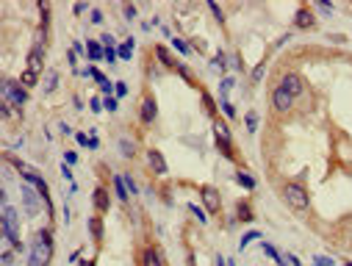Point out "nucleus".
<instances>
[{
  "label": "nucleus",
  "instance_id": "nucleus-1",
  "mask_svg": "<svg viewBox=\"0 0 352 266\" xmlns=\"http://www.w3.org/2000/svg\"><path fill=\"white\" fill-rule=\"evenodd\" d=\"M50 260V236L48 233H39L31 249V266H45Z\"/></svg>",
  "mask_w": 352,
  "mask_h": 266
},
{
  "label": "nucleus",
  "instance_id": "nucleus-2",
  "mask_svg": "<svg viewBox=\"0 0 352 266\" xmlns=\"http://www.w3.org/2000/svg\"><path fill=\"white\" fill-rule=\"evenodd\" d=\"M3 236L20 249V230H17V211L12 205H3Z\"/></svg>",
  "mask_w": 352,
  "mask_h": 266
},
{
  "label": "nucleus",
  "instance_id": "nucleus-3",
  "mask_svg": "<svg viewBox=\"0 0 352 266\" xmlns=\"http://www.w3.org/2000/svg\"><path fill=\"white\" fill-rule=\"evenodd\" d=\"M283 197H286V202L294 211H305V208H308V194H305V189L299 183H288L286 189H283Z\"/></svg>",
  "mask_w": 352,
  "mask_h": 266
},
{
  "label": "nucleus",
  "instance_id": "nucleus-4",
  "mask_svg": "<svg viewBox=\"0 0 352 266\" xmlns=\"http://www.w3.org/2000/svg\"><path fill=\"white\" fill-rule=\"evenodd\" d=\"M25 97H28V92H25L23 83H14V81H6V89H3V100H12L14 106H23Z\"/></svg>",
  "mask_w": 352,
  "mask_h": 266
},
{
  "label": "nucleus",
  "instance_id": "nucleus-5",
  "mask_svg": "<svg viewBox=\"0 0 352 266\" xmlns=\"http://www.w3.org/2000/svg\"><path fill=\"white\" fill-rule=\"evenodd\" d=\"M280 86L283 89H286V92H288V95H299V92H302V78H299L297 75V72H286V75H283V81H280Z\"/></svg>",
  "mask_w": 352,
  "mask_h": 266
},
{
  "label": "nucleus",
  "instance_id": "nucleus-6",
  "mask_svg": "<svg viewBox=\"0 0 352 266\" xmlns=\"http://www.w3.org/2000/svg\"><path fill=\"white\" fill-rule=\"evenodd\" d=\"M291 100H294V97L288 95L283 86H277L275 92H272V106H275L277 111H288V108H291Z\"/></svg>",
  "mask_w": 352,
  "mask_h": 266
},
{
  "label": "nucleus",
  "instance_id": "nucleus-7",
  "mask_svg": "<svg viewBox=\"0 0 352 266\" xmlns=\"http://www.w3.org/2000/svg\"><path fill=\"white\" fill-rule=\"evenodd\" d=\"M23 202H25V211H28L31 216L39 213V197H36V191L31 189V186H23Z\"/></svg>",
  "mask_w": 352,
  "mask_h": 266
},
{
  "label": "nucleus",
  "instance_id": "nucleus-8",
  "mask_svg": "<svg viewBox=\"0 0 352 266\" xmlns=\"http://www.w3.org/2000/svg\"><path fill=\"white\" fill-rule=\"evenodd\" d=\"M200 194H203L205 208H208L211 213H216V211H219V194H216V189H214V186H203V189H200Z\"/></svg>",
  "mask_w": 352,
  "mask_h": 266
},
{
  "label": "nucleus",
  "instance_id": "nucleus-9",
  "mask_svg": "<svg viewBox=\"0 0 352 266\" xmlns=\"http://www.w3.org/2000/svg\"><path fill=\"white\" fill-rule=\"evenodd\" d=\"M147 161H150V166H153L158 175H164V172H167V161H164V155L158 153V150H150V153H147Z\"/></svg>",
  "mask_w": 352,
  "mask_h": 266
},
{
  "label": "nucleus",
  "instance_id": "nucleus-10",
  "mask_svg": "<svg viewBox=\"0 0 352 266\" xmlns=\"http://www.w3.org/2000/svg\"><path fill=\"white\" fill-rule=\"evenodd\" d=\"M155 114H158L155 100H153V97H144V103H142V119H144V122H153Z\"/></svg>",
  "mask_w": 352,
  "mask_h": 266
},
{
  "label": "nucleus",
  "instance_id": "nucleus-11",
  "mask_svg": "<svg viewBox=\"0 0 352 266\" xmlns=\"http://www.w3.org/2000/svg\"><path fill=\"white\" fill-rule=\"evenodd\" d=\"M42 61H45V50H31V53H28V70L31 72H39V70H42Z\"/></svg>",
  "mask_w": 352,
  "mask_h": 266
},
{
  "label": "nucleus",
  "instance_id": "nucleus-12",
  "mask_svg": "<svg viewBox=\"0 0 352 266\" xmlns=\"http://www.w3.org/2000/svg\"><path fill=\"white\" fill-rule=\"evenodd\" d=\"M294 23H297V28H310V25H313V14L308 12V9H299L297 12V17H294Z\"/></svg>",
  "mask_w": 352,
  "mask_h": 266
},
{
  "label": "nucleus",
  "instance_id": "nucleus-13",
  "mask_svg": "<svg viewBox=\"0 0 352 266\" xmlns=\"http://www.w3.org/2000/svg\"><path fill=\"white\" fill-rule=\"evenodd\" d=\"M142 263L144 266H164L161 263V255L155 252V249H144V252H142Z\"/></svg>",
  "mask_w": 352,
  "mask_h": 266
},
{
  "label": "nucleus",
  "instance_id": "nucleus-14",
  "mask_svg": "<svg viewBox=\"0 0 352 266\" xmlns=\"http://www.w3.org/2000/svg\"><path fill=\"white\" fill-rule=\"evenodd\" d=\"M114 186H117V197H120L122 202L131 200V197H128V186H125V175H117V177H114Z\"/></svg>",
  "mask_w": 352,
  "mask_h": 266
},
{
  "label": "nucleus",
  "instance_id": "nucleus-15",
  "mask_svg": "<svg viewBox=\"0 0 352 266\" xmlns=\"http://www.w3.org/2000/svg\"><path fill=\"white\" fill-rule=\"evenodd\" d=\"M261 249H263V252H266V255H269V258H272V260H275V263H277V266H286V260H283V255H280V252H277V249H275V247H272V244H266V241H261Z\"/></svg>",
  "mask_w": 352,
  "mask_h": 266
},
{
  "label": "nucleus",
  "instance_id": "nucleus-16",
  "mask_svg": "<svg viewBox=\"0 0 352 266\" xmlns=\"http://www.w3.org/2000/svg\"><path fill=\"white\" fill-rule=\"evenodd\" d=\"M89 230H92V238H95V241H100V238H103V222H100V216H92L89 219Z\"/></svg>",
  "mask_w": 352,
  "mask_h": 266
},
{
  "label": "nucleus",
  "instance_id": "nucleus-17",
  "mask_svg": "<svg viewBox=\"0 0 352 266\" xmlns=\"http://www.w3.org/2000/svg\"><path fill=\"white\" fill-rule=\"evenodd\" d=\"M95 205H97V211H108V191L106 189L95 191Z\"/></svg>",
  "mask_w": 352,
  "mask_h": 266
},
{
  "label": "nucleus",
  "instance_id": "nucleus-18",
  "mask_svg": "<svg viewBox=\"0 0 352 266\" xmlns=\"http://www.w3.org/2000/svg\"><path fill=\"white\" fill-rule=\"evenodd\" d=\"M133 45H136L133 39H125L120 48H117V56H120V59H131V56H133Z\"/></svg>",
  "mask_w": 352,
  "mask_h": 266
},
{
  "label": "nucleus",
  "instance_id": "nucleus-19",
  "mask_svg": "<svg viewBox=\"0 0 352 266\" xmlns=\"http://www.w3.org/2000/svg\"><path fill=\"white\" fill-rule=\"evenodd\" d=\"M236 183L244 186V189H255V177H252L250 172H239V175H236Z\"/></svg>",
  "mask_w": 352,
  "mask_h": 266
},
{
  "label": "nucleus",
  "instance_id": "nucleus-20",
  "mask_svg": "<svg viewBox=\"0 0 352 266\" xmlns=\"http://www.w3.org/2000/svg\"><path fill=\"white\" fill-rule=\"evenodd\" d=\"M89 45V59L92 61H97V59H106V48H100L97 42H86Z\"/></svg>",
  "mask_w": 352,
  "mask_h": 266
},
{
  "label": "nucleus",
  "instance_id": "nucleus-21",
  "mask_svg": "<svg viewBox=\"0 0 352 266\" xmlns=\"http://www.w3.org/2000/svg\"><path fill=\"white\" fill-rule=\"evenodd\" d=\"M255 238H261V233H258V230H247L244 236H241V244H239V247L244 249L247 244H250V241H255Z\"/></svg>",
  "mask_w": 352,
  "mask_h": 266
},
{
  "label": "nucleus",
  "instance_id": "nucleus-22",
  "mask_svg": "<svg viewBox=\"0 0 352 266\" xmlns=\"http://www.w3.org/2000/svg\"><path fill=\"white\" fill-rule=\"evenodd\" d=\"M20 83H23V86H34V83H36V72L25 70V72H23V78H20Z\"/></svg>",
  "mask_w": 352,
  "mask_h": 266
},
{
  "label": "nucleus",
  "instance_id": "nucleus-23",
  "mask_svg": "<svg viewBox=\"0 0 352 266\" xmlns=\"http://www.w3.org/2000/svg\"><path fill=\"white\" fill-rule=\"evenodd\" d=\"M189 208H191V213H194V216H197V222H203V225H205V211H203V208H200L197 202H191Z\"/></svg>",
  "mask_w": 352,
  "mask_h": 266
},
{
  "label": "nucleus",
  "instance_id": "nucleus-24",
  "mask_svg": "<svg viewBox=\"0 0 352 266\" xmlns=\"http://www.w3.org/2000/svg\"><path fill=\"white\" fill-rule=\"evenodd\" d=\"M155 53H158V59H161V61H164V64H167V67H178V64H175L172 59H169V53H167V50H164V48H158V50H155Z\"/></svg>",
  "mask_w": 352,
  "mask_h": 266
},
{
  "label": "nucleus",
  "instance_id": "nucleus-25",
  "mask_svg": "<svg viewBox=\"0 0 352 266\" xmlns=\"http://www.w3.org/2000/svg\"><path fill=\"white\" fill-rule=\"evenodd\" d=\"M120 150H122V155H125V158H131V155H133V144L128 142V139H122V142H120Z\"/></svg>",
  "mask_w": 352,
  "mask_h": 266
},
{
  "label": "nucleus",
  "instance_id": "nucleus-26",
  "mask_svg": "<svg viewBox=\"0 0 352 266\" xmlns=\"http://www.w3.org/2000/svg\"><path fill=\"white\" fill-rule=\"evenodd\" d=\"M313 266H333V258H327V255H316V258H313Z\"/></svg>",
  "mask_w": 352,
  "mask_h": 266
},
{
  "label": "nucleus",
  "instance_id": "nucleus-27",
  "mask_svg": "<svg viewBox=\"0 0 352 266\" xmlns=\"http://www.w3.org/2000/svg\"><path fill=\"white\" fill-rule=\"evenodd\" d=\"M117 106H120V103H117V97H111V95H108L106 103H103V108H106V111H117Z\"/></svg>",
  "mask_w": 352,
  "mask_h": 266
},
{
  "label": "nucleus",
  "instance_id": "nucleus-28",
  "mask_svg": "<svg viewBox=\"0 0 352 266\" xmlns=\"http://www.w3.org/2000/svg\"><path fill=\"white\" fill-rule=\"evenodd\" d=\"M114 92H117V97H125V95H128V83H122V81H120L117 86H114Z\"/></svg>",
  "mask_w": 352,
  "mask_h": 266
},
{
  "label": "nucleus",
  "instance_id": "nucleus-29",
  "mask_svg": "<svg viewBox=\"0 0 352 266\" xmlns=\"http://www.w3.org/2000/svg\"><path fill=\"white\" fill-rule=\"evenodd\" d=\"M172 45H175V50H180V53H189V45H186L183 39H175Z\"/></svg>",
  "mask_w": 352,
  "mask_h": 266
},
{
  "label": "nucleus",
  "instance_id": "nucleus-30",
  "mask_svg": "<svg viewBox=\"0 0 352 266\" xmlns=\"http://www.w3.org/2000/svg\"><path fill=\"white\" fill-rule=\"evenodd\" d=\"M222 111H225L227 117H236V108H233V106H230V103H227V100H222Z\"/></svg>",
  "mask_w": 352,
  "mask_h": 266
},
{
  "label": "nucleus",
  "instance_id": "nucleus-31",
  "mask_svg": "<svg viewBox=\"0 0 352 266\" xmlns=\"http://www.w3.org/2000/svg\"><path fill=\"white\" fill-rule=\"evenodd\" d=\"M208 9H211V12H214V17H216V20H219V23H222V9L216 6L214 0H211V3H208Z\"/></svg>",
  "mask_w": 352,
  "mask_h": 266
},
{
  "label": "nucleus",
  "instance_id": "nucleus-32",
  "mask_svg": "<svg viewBox=\"0 0 352 266\" xmlns=\"http://www.w3.org/2000/svg\"><path fill=\"white\" fill-rule=\"evenodd\" d=\"M239 216L250 222V216H252V213H250V208H247V205H239Z\"/></svg>",
  "mask_w": 352,
  "mask_h": 266
},
{
  "label": "nucleus",
  "instance_id": "nucleus-33",
  "mask_svg": "<svg viewBox=\"0 0 352 266\" xmlns=\"http://www.w3.org/2000/svg\"><path fill=\"white\" fill-rule=\"evenodd\" d=\"M203 103H205V108H208V111H211V114H214V111H216V106H214V100H211V97H208V95H203Z\"/></svg>",
  "mask_w": 352,
  "mask_h": 266
},
{
  "label": "nucleus",
  "instance_id": "nucleus-34",
  "mask_svg": "<svg viewBox=\"0 0 352 266\" xmlns=\"http://www.w3.org/2000/svg\"><path fill=\"white\" fill-rule=\"evenodd\" d=\"M230 86H233V81H230V78H225V81H222V97L230 92Z\"/></svg>",
  "mask_w": 352,
  "mask_h": 266
},
{
  "label": "nucleus",
  "instance_id": "nucleus-35",
  "mask_svg": "<svg viewBox=\"0 0 352 266\" xmlns=\"http://www.w3.org/2000/svg\"><path fill=\"white\" fill-rule=\"evenodd\" d=\"M261 75H263V64H258L255 70H252V81H261Z\"/></svg>",
  "mask_w": 352,
  "mask_h": 266
},
{
  "label": "nucleus",
  "instance_id": "nucleus-36",
  "mask_svg": "<svg viewBox=\"0 0 352 266\" xmlns=\"http://www.w3.org/2000/svg\"><path fill=\"white\" fill-rule=\"evenodd\" d=\"M114 59H117V50H114V48H106V61L111 64Z\"/></svg>",
  "mask_w": 352,
  "mask_h": 266
},
{
  "label": "nucleus",
  "instance_id": "nucleus-37",
  "mask_svg": "<svg viewBox=\"0 0 352 266\" xmlns=\"http://www.w3.org/2000/svg\"><path fill=\"white\" fill-rule=\"evenodd\" d=\"M100 45H106V48H114V36H111V34H106V36H103V42H100Z\"/></svg>",
  "mask_w": 352,
  "mask_h": 266
},
{
  "label": "nucleus",
  "instance_id": "nucleus-38",
  "mask_svg": "<svg viewBox=\"0 0 352 266\" xmlns=\"http://www.w3.org/2000/svg\"><path fill=\"white\" fill-rule=\"evenodd\" d=\"M64 158H67V166H70V164H75V161H78V155L70 150V153H64Z\"/></svg>",
  "mask_w": 352,
  "mask_h": 266
},
{
  "label": "nucleus",
  "instance_id": "nucleus-39",
  "mask_svg": "<svg viewBox=\"0 0 352 266\" xmlns=\"http://www.w3.org/2000/svg\"><path fill=\"white\" fill-rule=\"evenodd\" d=\"M125 17H128V20L136 17V6H125Z\"/></svg>",
  "mask_w": 352,
  "mask_h": 266
},
{
  "label": "nucleus",
  "instance_id": "nucleus-40",
  "mask_svg": "<svg viewBox=\"0 0 352 266\" xmlns=\"http://www.w3.org/2000/svg\"><path fill=\"white\" fill-rule=\"evenodd\" d=\"M125 186H128V189H131V194H136V183H133V180H131V177H128V175H125Z\"/></svg>",
  "mask_w": 352,
  "mask_h": 266
},
{
  "label": "nucleus",
  "instance_id": "nucleus-41",
  "mask_svg": "<svg viewBox=\"0 0 352 266\" xmlns=\"http://www.w3.org/2000/svg\"><path fill=\"white\" fill-rule=\"evenodd\" d=\"M56 81H59V78H56V72H50V78H48V89H56Z\"/></svg>",
  "mask_w": 352,
  "mask_h": 266
},
{
  "label": "nucleus",
  "instance_id": "nucleus-42",
  "mask_svg": "<svg viewBox=\"0 0 352 266\" xmlns=\"http://www.w3.org/2000/svg\"><path fill=\"white\" fill-rule=\"evenodd\" d=\"M61 175H64L67 180H72V172H70V166H64V164H61Z\"/></svg>",
  "mask_w": 352,
  "mask_h": 266
},
{
  "label": "nucleus",
  "instance_id": "nucleus-43",
  "mask_svg": "<svg viewBox=\"0 0 352 266\" xmlns=\"http://www.w3.org/2000/svg\"><path fill=\"white\" fill-rule=\"evenodd\" d=\"M255 119H258L255 114H250V117H247V125H250V130H255Z\"/></svg>",
  "mask_w": 352,
  "mask_h": 266
},
{
  "label": "nucleus",
  "instance_id": "nucleus-44",
  "mask_svg": "<svg viewBox=\"0 0 352 266\" xmlns=\"http://www.w3.org/2000/svg\"><path fill=\"white\" fill-rule=\"evenodd\" d=\"M81 266H95V263H92V260H84V263H81Z\"/></svg>",
  "mask_w": 352,
  "mask_h": 266
},
{
  "label": "nucleus",
  "instance_id": "nucleus-45",
  "mask_svg": "<svg viewBox=\"0 0 352 266\" xmlns=\"http://www.w3.org/2000/svg\"><path fill=\"white\" fill-rule=\"evenodd\" d=\"M344 266H352V260H346V263H344Z\"/></svg>",
  "mask_w": 352,
  "mask_h": 266
}]
</instances>
